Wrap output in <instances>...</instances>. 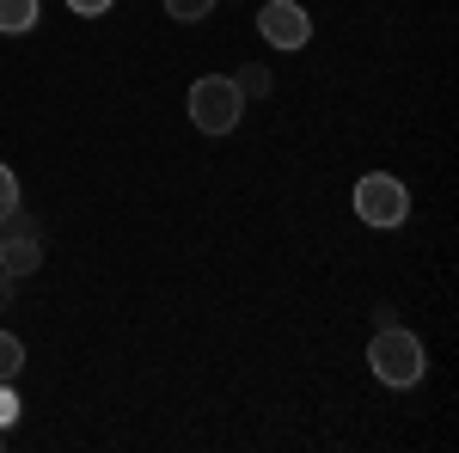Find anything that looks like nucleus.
Returning <instances> with one entry per match:
<instances>
[{
    "mask_svg": "<svg viewBox=\"0 0 459 453\" xmlns=\"http://www.w3.org/2000/svg\"><path fill=\"white\" fill-rule=\"evenodd\" d=\"M166 13H172L178 25H196V19H209L214 0H166Z\"/></svg>",
    "mask_w": 459,
    "mask_h": 453,
    "instance_id": "nucleus-9",
    "label": "nucleus"
},
{
    "mask_svg": "<svg viewBox=\"0 0 459 453\" xmlns=\"http://www.w3.org/2000/svg\"><path fill=\"white\" fill-rule=\"evenodd\" d=\"M43 264V240L37 233H0V270L19 282V276H37Z\"/></svg>",
    "mask_w": 459,
    "mask_h": 453,
    "instance_id": "nucleus-5",
    "label": "nucleus"
},
{
    "mask_svg": "<svg viewBox=\"0 0 459 453\" xmlns=\"http://www.w3.org/2000/svg\"><path fill=\"white\" fill-rule=\"evenodd\" d=\"M368 368H374L380 386L411 392V386H423V374H429V349H423L417 331H404L398 318H386V325L374 331V344H368Z\"/></svg>",
    "mask_w": 459,
    "mask_h": 453,
    "instance_id": "nucleus-1",
    "label": "nucleus"
},
{
    "mask_svg": "<svg viewBox=\"0 0 459 453\" xmlns=\"http://www.w3.org/2000/svg\"><path fill=\"white\" fill-rule=\"evenodd\" d=\"M6 307H13V276L0 270V313H6Z\"/></svg>",
    "mask_w": 459,
    "mask_h": 453,
    "instance_id": "nucleus-13",
    "label": "nucleus"
},
{
    "mask_svg": "<svg viewBox=\"0 0 459 453\" xmlns=\"http://www.w3.org/2000/svg\"><path fill=\"white\" fill-rule=\"evenodd\" d=\"M37 19H43V6H37V0H0V31H6V37L31 31Z\"/></svg>",
    "mask_w": 459,
    "mask_h": 453,
    "instance_id": "nucleus-6",
    "label": "nucleus"
},
{
    "mask_svg": "<svg viewBox=\"0 0 459 453\" xmlns=\"http://www.w3.org/2000/svg\"><path fill=\"white\" fill-rule=\"evenodd\" d=\"M239 117H246V92L233 86V74H203L190 86V123L203 135H233Z\"/></svg>",
    "mask_w": 459,
    "mask_h": 453,
    "instance_id": "nucleus-2",
    "label": "nucleus"
},
{
    "mask_svg": "<svg viewBox=\"0 0 459 453\" xmlns=\"http://www.w3.org/2000/svg\"><path fill=\"white\" fill-rule=\"evenodd\" d=\"M233 86H239L246 99H270V92H276V74H270V68H257V62H246V68L233 74Z\"/></svg>",
    "mask_w": 459,
    "mask_h": 453,
    "instance_id": "nucleus-7",
    "label": "nucleus"
},
{
    "mask_svg": "<svg viewBox=\"0 0 459 453\" xmlns=\"http://www.w3.org/2000/svg\"><path fill=\"white\" fill-rule=\"evenodd\" d=\"M19 417V398H13V386H0V429Z\"/></svg>",
    "mask_w": 459,
    "mask_h": 453,
    "instance_id": "nucleus-12",
    "label": "nucleus"
},
{
    "mask_svg": "<svg viewBox=\"0 0 459 453\" xmlns=\"http://www.w3.org/2000/svg\"><path fill=\"white\" fill-rule=\"evenodd\" d=\"M19 209V178H13V166H0V214Z\"/></svg>",
    "mask_w": 459,
    "mask_h": 453,
    "instance_id": "nucleus-10",
    "label": "nucleus"
},
{
    "mask_svg": "<svg viewBox=\"0 0 459 453\" xmlns=\"http://www.w3.org/2000/svg\"><path fill=\"white\" fill-rule=\"evenodd\" d=\"M68 13H80V19H99V13H110V0H68Z\"/></svg>",
    "mask_w": 459,
    "mask_h": 453,
    "instance_id": "nucleus-11",
    "label": "nucleus"
},
{
    "mask_svg": "<svg viewBox=\"0 0 459 453\" xmlns=\"http://www.w3.org/2000/svg\"><path fill=\"white\" fill-rule=\"evenodd\" d=\"M355 214H361L368 227L392 233V227L411 214V190H404L398 178H386V172H368L361 184H355Z\"/></svg>",
    "mask_w": 459,
    "mask_h": 453,
    "instance_id": "nucleus-3",
    "label": "nucleus"
},
{
    "mask_svg": "<svg viewBox=\"0 0 459 453\" xmlns=\"http://www.w3.org/2000/svg\"><path fill=\"white\" fill-rule=\"evenodd\" d=\"M19 374H25V344L13 331H0V386H13Z\"/></svg>",
    "mask_w": 459,
    "mask_h": 453,
    "instance_id": "nucleus-8",
    "label": "nucleus"
},
{
    "mask_svg": "<svg viewBox=\"0 0 459 453\" xmlns=\"http://www.w3.org/2000/svg\"><path fill=\"white\" fill-rule=\"evenodd\" d=\"M257 31H264V43H276V49H307L313 19H307V6H300V0H264Z\"/></svg>",
    "mask_w": 459,
    "mask_h": 453,
    "instance_id": "nucleus-4",
    "label": "nucleus"
}]
</instances>
